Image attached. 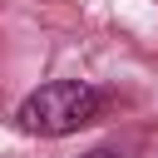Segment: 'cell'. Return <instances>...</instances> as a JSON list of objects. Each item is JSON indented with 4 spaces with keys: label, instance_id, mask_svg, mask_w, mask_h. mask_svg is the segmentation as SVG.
<instances>
[{
    "label": "cell",
    "instance_id": "6da1fadb",
    "mask_svg": "<svg viewBox=\"0 0 158 158\" xmlns=\"http://www.w3.org/2000/svg\"><path fill=\"white\" fill-rule=\"evenodd\" d=\"M99 114H104V94L94 84H84V79H49V84H40L20 104L15 123L25 133H40V138H64V133L94 123Z\"/></svg>",
    "mask_w": 158,
    "mask_h": 158
},
{
    "label": "cell",
    "instance_id": "7a4b0ae2",
    "mask_svg": "<svg viewBox=\"0 0 158 158\" xmlns=\"http://www.w3.org/2000/svg\"><path fill=\"white\" fill-rule=\"evenodd\" d=\"M84 158H123V153H114V148H94V153H84Z\"/></svg>",
    "mask_w": 158,
    "mask_h": 158
}]
</instances>
